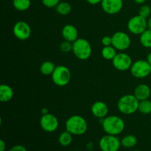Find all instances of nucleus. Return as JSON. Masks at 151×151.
I'll list each match as a JSON object with an SVG mask.
<instances>
[{"instance_id": "nucleus-1", "label": "nucleus", "mask_w": 151, "mask_h": 151, "mask_svg": "<svg viewBox=\"0 0 151 151\" xmlns=\"http://www.w3.org/2000/svg\"><path fill=\"white\" fill-rule=\"evenodd\" d=\"M102 126L106 134L117 136L124 131L125 125L122 118L116 115H111L103 119Z\"/></svg>"}, {"instance_id": "nucleus-2", "label": "nucleus", "mask_w": 151, "mask_h": 151, "mask_svg": "<svg viewBox=\"0 0 151 151\" xmlns=\"http://www.w3.org/2000/svg\"><path fill=\"white\" fill-rule=\"evenodd\" d=\"M66 129L72 135L81 136L87 131L88 123L83 116L80 115H73L66 120Z\"/></svg>"}, {"instance_id": "nucleus-3", "label": "nucleus", "mask_w": 151, "mask_h": 151, "mask_svg": "<svg viewBox=\"0 0 151 151\" xmlns=\"http://www.w3.org/2000/svg\"><path fill=\"white\" fill-rule=\"evenodd\" d=\"M139 100L134 94H126L118 100L117 108L119 112L125 115L133 114L138 111Z\"/></svg>"}, {"instance_id": "nucleus-4", "label": "nucleus", "mask_w": 151, "mask_h": 151, "mask_svg": "<svg viewBox=\"0 0 151 151\" xmlns=\"http://www.w3.org/2000/svg\"><path fill=\"white\" fill-rule=\"evenodd\" d=\"M72 52L78 59L81 60H88L91 55V45L85 38H78L72 43Z\"/></svg>"}, {"instance_id": "nucleus-5", "label": "nucleus", "mask_w": 151, "mask_h": 151, "mask_svg": "<svg viewBox=\"0 0 151 151\" xmlns=\"http://www.w3.org/2000/svg\"><path fill=\"white\" fill-rule=\"evenodd\" d=\"M52 80L56 86H65L71 81L72 74L69 68L65 66H58L52 74Z\"/></svg>"}, {"instance_id": "nucleus-6", "label": "nucleus", "mask_w": 151, "mask_h": 151, "mask_svg": "<svg viewBox=\"0 0 151 151\" xmlns=\"http://www.w3.org/2000/svg\"><path fill=\"white\" fill-rule=\"evenodd\" d=\"M131 75L136 78H145L151 74V66L146 60H138L133 62L130 69Z\"/></svg>"}, {"instance_id": "nucleus-7", "label": "nucleus", "mask_w": 151, "mask_h": 151, "mask_svg": "<svg viewBox=\"0 0 151 151\" xmlns=\"http://www.w3.org/2000/svg\"><path fill=\"white\" fill-rule=\"evenodd\" d=\"M127 27L130 32L134 35H141L147 29V19L142 16L137 15L129 19L127 24Z\"/></svg>"}, {"instance_id": "nucleus-8", "label": "nucleus", "mask_w": 151, "mask_h": 151, "mask_svg": "<svg viewBox=\"0 0 151 151\" xmlns=\"http://www.w3.org/2000/svg\"><path fill=\"white\" fill-rule=\"evenodd\" d=\"M120 146L121 140L117 136L106 134L99 142V147L102 151H118Z\"/></svg>"}, {"instance_id": "nucleus-9", "label": "nucleus", "mask_w": 151, "mask_h": 151, "mask_svg": "<svg viewBox=\"0 0 151 151\" xmlns=\"http://www.w3.org/2000/svg\"><path fill=\"white\" fill-rule=\"evenodd\" d=\"M112 46L116 50L119 51H124L128 50L131 44V40L129 35L125 32L119 31L114 33L111 36Z\"/></svg>"}, {"instance_id": "nucleus-10", "label": "nucleus", "mask_w": 151, "mask_h": 151, "mask_svg": "<svg viewBox=\"0 0 151 151\" xmlns=\"http://www.w3.org/2000/svg\"><path fill=\"white\" fill-rule=\"evenodd\" d=\"M112 63L115 69L123 72L131 69L133 61L129 55L125 52H119L112 60Z\"/></svg>"}, {"instance_id": "nucleus-11", "label": "nucleus", "mask_w": 151, "mask_h": 151, "mask_svg": "<svg viewBox=\"0 0 151 151\" xmlns=\"http://www.w3.org/2000/svg\"><path fill=\"white\" fill-rule=\"evenodd\" d=\"M13 32L15 37L20 41H26L31 35V27L27 22L19 21L14 24Z\"/></svg>"}, {"instance_id": "nucleus-12", "label": "nucleus", "mask_w": 151, "mask_h": 151, "mask_svg": "<svg viewBox=\"0 0 151 151\" xmlns=\"http://www.w3.org/2000/svg\"><path fill=\"white\" fill-rule=\"evenodd\" d=\"M40 125L44 131L52 133L58 129L59 121L54 114L48 113L42 115L40 119Z\"/></svg>"}, {"instance_id": "nucleus-13", "label": "nucleus", "mask_w": 151, "mask_h": 151, "mask_svg": "<svg viewBox=\"0 0 151 151\" xmlns=\"http://www.w3.org/2000/svg\"><path fill=\"white\" fill-rule=\"evenodd\" d=\"M101 7L103 11L109 15L119 13L123 7V0H102Z\"/></svg>"}, {"instance_id": "nucleus-14", "label": "nucleus", "mask_w": 151, "mask_h": 151, "mask_svg": "<svg viewBox=\"0 0 151 151\" xmlns=\"http://www.w3.org/2000/svg\"><path fill=\"white\" fill-rule=\"evenodd\" d=\"M91 111L94 116L99 119H104L109 113V107L104 102L97 101L93 103Z\"/></svg>"}, {"instance_id": "nucleus-15", "label": "nucleus", "mask_w": 151, "mask_h": 151, "mask_svg": "<svg viewBox=\"0 0 151 151\" xmlns=\"http://www.w3.org/2000/svg\"><path fill=\"white\" fill-rule=\"evenodd\" d=\"M62 36L64 40L73 43L78 38V31L75 26L66 24L62 29Z\"/></svg>"}, {"instance_id": "nucleus-16", "label": "nucleus", "mask_w": 151, "mask_h": 151, "mask_svg": "<svg viewBox=\"0 0 151 151\" xmlns=\"http://www.w3.org/2000/svg\"><path fill=\"white\" fill-rule=\"evenodd\" d=\"M134 94L139 101L147 100L151 94V90L146 84H139L134 89Z\"/></svg>"}, {"instance_id": "nucleus-17", "label": "nucleus", "mask_w": 151, "mask_h": 151, "mask_svg": "<svg viewBox=\"0 0 151 151\" xmlns=\"http://www.w3.org/2000/svg\"><path fill=\"white\" fill-rule=\"evenodd\" d=\"M13 90L10 86L1 84L0 86V101L7 103L10 101L13 97Z\"/></svg>"}, {"instance_id": "nucleus-18", "label": "nucleus", "mask_w": 151, "mask_h": 151, "mask_svg": "<svg viewBox=\"0 0 151 151\" xmlns=\"http://www.w3.org/2000/svg\"><path fill=\"white\" fill-rule=\"evenodd\" d=\"M55 67V65L53 62L47 60V61H44L41 63V66H40V72H41V74L46 75V76L52 75Z\"/></svg>"}, {"instance_id": "nucleus-19", "label": "nucleus", "mask_w": 151, "mask_h": 151, "mask_svg": "<svg viewBox=\"0 0 151 151\" xmlns=\"http://www.w3.org/2000/svg\"><path fill=\"white\" fill-rule=\"evenodd\" d=\"M116 49L113 47V46H107V47H104L102 49L101 55L104 59L107 60H112L116 55L117 54L116 51Z\"/></svg>"}, {"instance_id": "nucleus-20", "label": "nucleus", "mask_w": 151, "mask_h": 151, "mask_svg": "<svg viewBox=\"0 0 151 151\" xmlns=\"http://www.w3.org/2000/svg\"><path fill=\"white\" fill-rule=\"evenodd\" d=\"M137 139L135 136L126 135L121 139V145L125 148H131L134 146L137 145Z\"/></svg>"}, {"instance_id": "nucleus-21", "label": "nucleus", "mask_w": 151, "mask_h": 151, "mask_svg": "<svg viewBox=\"0 0 151 151\" xmlns=\"http://www.w3.org/2000/svg\"><path fill=\"white\" fill-rule=\"evenodd\" d=\"M55 10L58 14L61 16H67L72 11V6L69 2L60 1L55 7Z\"/></svg>"}, {"instance_id": "nucleus-22", "label": "nucleus", "mask_w": 151, "mask_h": 151, "mask_svg": "<svg viewBox=\"0 0 151 151\" xmlns=\"http://www.w3.org/2000/svg\"><path fill=\"white\" fill-rule=\"evenodd\" d=\"M31 5L30 0H13V6L18 11H25Z\"/></svg>"}, {"instance_id": "nucleus-23", "label": "nucleus", "mask_w": 151, "mask_h": 151, "mask_svg": "<svg viewBox=\"0 0 151 151\" xmlns=\"http://www.w3.org/2000/svg\"><path fill=\"white\" fill-rule=\"evenodd\" d=\"M72 142V134L66 131L62 132L58 137V142L63 147H67Z\"/></svg>"}, {"instance_id": "nucleus-24", "label": "nucleus", "mask_w": 151, "mask_h": 151, "mask_svg": "<svg viewBox=\"0 0 151 151\" xmlns=\"http://www.w3.org/2000/svg\"><path fill=\"white\" fill-rule=\"evenodd\" d=\"M140 43L145 48H151V29L147 28L140 35Z\"/></svg>"}, {"instance_id": "nucleus-25", "label": "nucleus", "mask_w": 151, "mask_h": 151, "mask_svg": "<svg viewBox=\"0 0 151 151\" xmlns=\"http://www.w3.org/2000/svg\"><path fill=\"white\" fill-rule=\"evenodd\" d=\"M138 111L143 114H149L151 113V101L147 100H142L139 103Z\"/></svg>"}, {"instance_id": "nucleus-26", "label": "nucleus", "mask_w": 151, "mask_h": 151, "mask_svg": "<svg viewBox=\"0 0 151 151\" xmlns=\"http://www.w3.org/2000/svg\"><path fill=\"white\" fill-rule=\"evenodd\" d=\"M151 14V8L149 5L145 4L142 5L139 10V15L142 16L145 19H147L150 16Z\"/></svg>"}, {"instance_id": "nucleus-27", "label": "nucleus", "mask_w": 151, "mask_h": 151, "mask_svg": "<svg viewBox=\"0 0 151 151\" xmlns=\"http://www.w3.org/2000/svg\"><path fill=\"white\" fill-rule=\"evenodd\" d=\"M59 48H60V51L63 52L68 53L69 52L72 51V43L70 41H68L65 40L64 41L61 43L59 46Z\"/></svg>"}, {"instance_id": "nucleus-28", "label": "nucleus", "mask_w": 151, "mask_h": 151, "mask_svg": "<svg viewBox=\"0 0 151 151\" xmlns=\"http://www.w3.org/2000/svg\"><path fill=\"white\" fill-rule=\"evenodd\" d=\"M41 1L45 7L48 8H52L55 7L60 2V0H41Z\"/></svg>"}, {"instance_id": "nucleus-29", "label": "nucleus", "mask_w": 151, "mask_h": 151, "mask_svg": "<svg viewBox=\"0 0 151 151\" xmlns=\"http://www.w3.org/2000/svg\"><path fill=\"white\" fill-rule=\"evenodd\" d=\"M101 43L104 47H107V46H111L112 45V38L110 36H106L103 37L101 40Z\"/></svg>"}, {"instance_id": "nucleus-30", "label": "nucleus", "mask_w": 151, "mask_h": 151, "mask_svg": "<svg viewBox=\"0 0 151 151\" xmlns=\"http://www.w3.org/2000/svg\"><path fill=\"white\" fill-rule=\"evenodd\" d=\"M9 151H27V150L23 145H14L13 147H12Z\"/></svg>"}, {"instance_id": "nucleus-31", "label": "nucleus", "mask_w": 151, "mask_h": 151, "mask_svg": "<svg viewBox=\"0 0 151 151\" xmlns=\"http://www.w3.org/2000/svg\"><path fill=\"white\" fill-rule=\"evenodd\" d=\"M87 2L90 4H92V5H96V4H98L102 2V0H86Z\"/></svg>"}, {"instance_id": "nucleus-32", "label": "nucleus", "mask_w": 151, "mask_h": 151, "mask_svg": "<svg viewBox=\"0 0 151 151\" xmlns=\"http://www.w3.org/2000/svg\"><path fill=\"white\" fill-rule=\"evenodd\" d=\"M6 150V143L4 140L1 139L0 141V151H5Z\"/></svg>"}, {"instance_id": "nucleus-33", "label": "nucleus", "mask_w": 151, "mask_h": 151, "mask_svg": "<svg viewBox=\"0 0 151 151\" xmlns=\"http://www.w3.org/2000/svg\"><path fill=\"white\" fill-rule=\"evenodd\" d=\"M147 28L151 29V16L147 19Z\"/></svg>"}, {"instance_id": "nucleus-34", "label": "nucleus", "mask_w": 151, "mask_h": 151, "mask_svg": "<svg viewBox=\"0 0 151 151\" xmlns=\"http://www.w3.org/2000/svg\"><path fill=\"white\" fill-rule=\"evenodd\" d=\"M146 60L148 62L149 64L151 66V52L147 55V59H146Z\"/></svg>"}, {"instance_id": "nucleus-35", "label": "nucleus", "mask_w": 151, "mask_h": 151, "mask_svg": "<svg viewBox=\"0 0 151 151\" xmlns=\"http://www.w3.org/2000/svg\"><path fill=\"white\" fill-rule=\"evenodd\" d=\"M41 114H42V115L48 114V109H47V108H43V109H41Z\"/></svg>"}, {"instance_id": "nucleus-36", "label": "nucleus", "mask_w": 151, "mask_h": 151, "mask_svg": "<svg viewBox=\"0 0 151 151\" xmlns=\"http://www.w3.org/2000/svg\"><path fill=\"white\" fill-rule=\"evenodd\" d=\"M134 2L137 3V4H144V3L146 1V0H134Z\"/></svg>"}, {"instance_id": "nucleus-37", "label": "nucleus", "mask_w": 151, "mask_h": 151, "mask_svg": "<svg viewBox=\"0 0 151 151\" xmlns=\"http://www.w3.org/2000/svg\"><path fill=\"white\" fill-rule=\"evenodd\" d=\"M134 151H141V150H134Z\"/></svg>"}, {"instance_id": "nucleus-38", "label": "nucleus", "mask_w": 151, "mask_h": 151, "mask_svg": "<svg viewBox=\"0 0 151 151\" xmlns=\"http://www.w3.org/2000/svg\"><path fill=\"white\" fill-rule=\"evenodd\" d=\"M123 1H124V0H123Z\"/></svg>"}]
</instances>
